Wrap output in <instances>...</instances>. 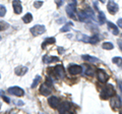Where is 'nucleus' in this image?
Returning a JSON list of instances; mask_svg holds the SVG:
<instances>
[{
    "label": "nucleus",
    "mask_w": 122,
    "mask_h": 114,
    "mask_svg": "<svg viewBox=\"0 0 122 114\" xmlns=\"http://www.w3.org/2000/svg\"><path fill=\"white\" fill-rule=\"evenodd\" d=\"M69 3L66 6V13L67 16L73 18V20H77V16H76V0H68Z\"/></svg>",
    "instance_id": "1"
},
{
    "label": "nucleus",
    "mask_w": 122,
    "mask_h": 114,
    "mask_svg": "<svg viewBox=\"0 0 122 114\" xmlns=\"http://www.w3.org/2000/svg\"><path fill=\"white\" fill-rule=\"evenodd\" d=\"M115 95V89L112 85L108 83L105 88H103L102 92H101V99L103 100H106V99H109L110 97H112Z\"/></svg>",
    "instance_id": "2"
},
{
    "label": "nucleus",
    "mask_w": 122,
    "mask_h": 114,
    "mask_svg": "<svg viewBox=\"0 0 122 114\" xmlns=\"http://www.w3.org/2000/svg\"><path fill=\"white\" fill-rule=\"evenodd\" d=\"M30 32L32 33L33 36H40L46 32V28L43 25H36V26H34L33 28H30Z\"/></svg>",
    "instance_id": "3"
},
{
    "label": "nucleus",
    "mask_w": 122,
    "mask_h": 114,
    "mask_svg": "<svg viewBox=\"0 0 122 114\" xmlns=\"http://www.w3.org/2000/svg\"><path fill=\"white\" fill-rule=\"evenodd\" d=\"M107 9H108V11L110 13L114 16V14H116L117 11L119 10V6H118L117 3H115L113 0H109L108 5H107Z\"/></svg>",
    "instance_id": "4"
},
{
    "label": "nucleus",
    "mask_w": 122,
    "mask_h": 114,
    "mask_svg": "<svg viewBox=\"0 0 122 114\" xmlns=\"http://www.w3.org/2000/svg\"><path fill=\"white\" fill-rule=\"evenodd\" d=\"M54 73L58 78H65V71H64V67H63L62 64H58V65H56L54 67Z\"/></svg>",
    "instance_id": "5"
},
{
    "label": "nucleus",
    "mask_w": 122,
    "mask_h": 114,
    "mask_svg": "<svg viewBox=\"0 0 122 114\" xmlns=\"http://www.w3.org/2000/svg\"><path fill=\"white\" fill-rule=\"evenodd\" d=\"M8 93L10 95H14V96H17V97H21L25 95L24 90L20 87H11V88L8 89Z\"/></svg>",
    "instance_id": "6"
},
{
    "label": "nucleus",
    "mask_w": 122,
    "mask_h": 114,
    "mask_svg": "<svg viewBox=\"0 0 122 114\" xmlns=\"http://www.w3.org/2000/svg\"><path fill=\"white\" fill-rule=\"evenodd\" d=\"M68 71L71 74H79L82 73V67L79 65H75V64H71L68 66Z\"/></svg>",
    "instance_id": "7"
},
{
    "label": "nucleus",
    "mask_w": 122,
    "mask_h": 114,
    "mask_svg": "<svg viewBox=\"0 0 122 114\" xmlns=\"http://www.w3.org/2000/svg\"><path fill=\"white\" fill-rule=\"evenodd\" d=\"M48 103L52 108H57L60 105V99L56 96H52L48 99Z\"/></svg>",
    "instance_id": "8"
},
{
    "label": "nucleus",
    "mask_w": 122,
    "mask_h": 114,
    "mask_svg": "<svg viewBox=\"0 0 122 114\" xmlns=\"http://www.w3.org/2000/svg\"><path fill=\"white\" fill-rule=\"evenodd\" d=\"M12 6H13L14 13H16V14H20L21 13L22 6H21V3H20V0H13L12 1Z\"/></svg>",
    "instance_id": "9"
},
{
    "label": "nucleus",
    "mask_w": 122,
    "mask_h": 114,
    "mask_svg": "<svg viewBox=\"0 0 122 114\" xmlns=\"http://www.w3.org/2000/svg\"><path fill=\"white\" fill-rule=\"evenodd\" d=\"M109 78V75L106 73L105 70L103 69H98V79L101 83H106Z\"/></svg>",
    "instance_id": "10"
},
{
    "label": "nucleus",
    "mask_w": 122,
    "mask_h": 114,
    "mask_svg": "<svg viewBox=\"0 0 122 114\" xmlns=\"http://www.w3.org/2000/svg\"><path fill=\"white\" fill-rule=\"evenodd\" d=\"M52 92V89H51V87H49L47 86L45 83V85H42L41 86V88H40V93L43 95V96H48V95H50Z\"/></svg>",
    "instance_id": "11"
},
{
    "label": "nucleus",
    "mask_w": 122,
    "mask_h": 114,
    "mask_svg": "<svg viewBox=\"0 0 122 114\" xmlns=\"http://www.w3.org/2000/svg\"><path fill=\"white\" fill-rule=\"evenodd\" d=\"M71 107V105L69 102H63L62 104H61V106L59 107V112L60 113H67L68 111H69V109Z\"/></svg>",
    "instance_id": "12"
},
{
    "label": "nucleus",
    "mask_w": 122,
    "mask_h": 114,
    "mask_svg": "<svg viewBox=\"0 0 122 114\" xmlns=\"http://www.w3.org/2000/svg\"><path fill=\"white\" fill-rule=\"evenodd\" d=\"M110 104H111V107L116 110L120 107V99L118 97H113L111 100H110Z\"/></svg>",
    "instance_id": "13"
},
{
    "label": "nucleus",
    "mask_w": 122,
    "mask_h": 114,
    "mask_svg": "<svg viewBox=\"0 0 122 114\" xmlns=\"http://www.w3.org/2000/svg\"><path fill=\"white\" fill-rule=\"evenodd\" d=\"M26 71H28V67H26V66H22V65L17 66L14 69L15 74H16V75H20V77H21V75H24V74H25Z\"/></svg>",
    "instance_id": "14"
},
{
    "label": "nucleus",
    "mask_w": 122,
    "mask_h": 114,
    "mask_svg": "<svg viewBox=\"0 0 122 114\" xmlns=\"http://www.w3.org/2000/svg\"><path fill=\"white\" fill-rule=\"evenodd\" d=\"M59 58L58 57H50L48 55H44L43 56V62L45 63H51V62H58Z\"/></svg>",
    "instance_id": "15"
},
{
    "label": "nucleus",
    "mask_w": 122,
    "mask_h": 114,
    "mask_svg": "<svg viewBox=\"0 0 122 114\" xmlns=\"http://www.w3.org/2000/svg\"><path fill=\"white\" fill-rule=\"evenodd\" d=\"M77 18H78V20L81 21H87V18H89V14H87L86 11L81 10V11H78Z\"/></svg>",
    "instance_id": "16"
},
{
    "label": "nucleus",
    "mask_w": 122,
    "mask_h": 114,
    "mask_svg": "<svg viewBox=\"0 0 122 114\" xmlns=\"http://www.w3.org/2000/svg\"><path fill=\"white\" fill-rule=\"evenodd\" d=\"M108 28L109 30H111V32L113 33V35H118L119 34V30H118V26L116 25H114L113 22L108 21Z\"/></svg>",
    "instance_id": "17"
},
{
    "label": "nucleus",
    "mask_w": 122,
    "mask_h": 114,
    "mask_svg": "<svg viewBox=\"0 0 122 114\" xmlns=\"http://www.w3.org/2000/svg\"><path fill=\"white\" fill-rule=\"evenodd\" d=\"M56 42V40H55V38H47L43 43H42V48L43 49H45L46 47L48 46V45H50V44H54Z\"/></svg>",
    "instance_id": "18"
},
{
    "label": "nucleus",
    "mask_w": 122,
    "mask_h": 114,
    "mask_svg": "<svg viewBox=\"0 0 122 114\" xmlns=\"http://www.w3.org/2000/svg\"><path fill=\"white\" fill-rule=\"evenodd\" d=\"M82 59L86 60V61H87V62H92V63L99 61L98 58H96V57H94V56H90V55H83L82 56Z\"/></svg>",
    "instance_id": "19"
},
{
    "label": "nucleus",
    "mask_w": 122,
    "mask_h": 114,
    "mask_svg": "<svg viewBox=\"0 0 122 114\" xmlns=\"http://www.w3.org/2000/svg\"><path fill=\"white\" fill-rule=\"evenodd\" d=\"M72 26H73V24H72V22H70V21H69V22H66L65 26L61 28L60 32H61V33H66V32H69V31H70V29L72 28Z\"/></svg>",
    "instance_id": "20"
},
{
    "label": "nucleus",
    "mask_w": 122,
    "mask_h": 114,
    "mask_svg": "<svg viewBox=\"0 0 122 114\" xmlns=\"http://www.w3.org/2000/svg\"><path fill=\"white\" fill-rule=\"evenodd\" d=\"M98 21L100 22L101 25H104L105 21H106V16L104 12H102V11H99V16H98Z\"/></svg>",
    "instance_id": "21"
},
{
    "label": "nucleus",
    "mask_w": 122,
    "mask_h": 114,
    "mask_svg": "<svg viewBox=\"0 0 122 114\" xmlns=\"http://www.w3.org/2000/svg\"><path fill=\"white\" fill-rule=\"evenodd\" d=\"M32 21H33L32 13H26L25 16H24V17H22V21H24L25 24H29V22H30Z\"/></svg>",
    "instance_id": "22"
},
{
    "label": "nucleus",
    "mask_w": 122,
    "mask_h": 114,
    "mask_svg": "<svg viewBox=\"0 0 122 114\" xmlns=\"http://www.w3.org/2000/svg\"><path fill=\"white\" fill-rule=\"evenodd\" d=\"M99 41H100V38H99V36L95 35V36H93V37H89V42H87V43H91V44H97Z\"/></svg>",
    "instance_id": "23"
},
{
    "label": "nucleus",
    "mask_w": 122,
    "mask_h": 114,
    "mask_svg": "<svg viewBox=\"0 0 122 114\" xmlns=\"http://www.w3.org/2000/svg\"><path fill=\"white\" fill-rule=\"evenodd\" d=\"M102 47L104 48L105 50H112V49L114 48L113 44H112V43H110V42H105V43H103Z\"/></svg>",
    "instance_id": "24"
},
{
    "label": "nucleus",
    "mask_w": 122,
    "mask_h": 114,
    "mask_svg": "<svg viewBox=\"0 0 122 114\" xmlns=\"http://www.w3.org/2000/svg\"><path fill=\"white\" fill-rule=\"evenodd\" d=\"M112 61H113V63H115V64H117L118 66H122V58L121 57H114V58L112 59Z\"/></svg>",
    "instance_id": "25"
},
{
    "label": "nucleus",
    "mask_w": 122,
    "mask_h": 114,
    "mask_svg": "<svg viewBox=\"0 0 122 114\" xmlns=\"http://www.w3.org/2000/svg\"><path fill=\"white\" fill-rule=\"evenodd\" d=\"M40 81H41V77L40 75H37V77L35 78V79H34L33 83H32V89H35L36 87L38 86V83H40Z\"/></svg>",
    "instance_id": "26"
},
{
    "label": "nucleus",
    "mask_w": 122,
    "mask_h": 114,
    "mask_svg": "<svg viewBox=\"0 0 122 114\" xmlns=\"http://www.w3.org/2000/svg\"><path fill=\"white\" fill-rule=\"evenodd\" d=\"M9 28V25L5 21H0V31H4V30L8 29Z\"/></svg>",
    "instance_id": "27"
},
{
    "label": "nucleus",
    "mask_w": 122,
    "mask_h": 114,
    "mask_svg": "<svg viewBox=\"0 0 122 114\" xmlns=\"http://www.w3.org/2000/svg\"><path fill=\"white\" fill-rule=\"evenodd\" d=\"M6 13V7L4 5H0V16H4Z\"/></svg>",
    "instance_id": "28"
},
{
    "label": "nucleus",
    "mask_w": 122,
    "mask_h": 114,
    "mask_svg": "<svg viewBox=\"0 0 122 114\" xmlns=\"http://www.w3.org/2000/svg\"><path fill=\"white\" fill-rule=\"evenodd\" d=\"M0 97H1V98L3 99V100H4V101L6 102V103H9V102H10V100H9V98H7V97L5 96V95H4V94H3V92H2V90H0Z\"/></svg>",
    "instance_id": "29"
},
{
    "label": "nucleus",
    "mask_w": 122,
    "mask_h": 114,
    "mask_svg": "<svg viewBox=\"0 0 122 114\" xmlns=\"http://www.w3.org/2000/svg\"><path fill=\"white\" fill-rule=\"evenodd\" d=\"M86 74L90 75V77H92V75H94V69H92V68H87V69L86 70Z\"/></svg>",
    "instance_id": "30"
},
{
    "label": "nucleus",
    "mask_w": 122,
    "mask_h": 114,
    "mask_svg": "<svg viewBox=\"0 0 122 114\" xmlns=\"http://www.w3.org/2000/svg\"><path fill=\"white\" fill-rule=\"evenodd\" d=\"M42 5H43V1H36L34 3V6H35L36 8H40Z\"/></svg>",
    "instance_id": "31"
},
{
    "label": "nucleus",
    "mask_w": 122,
    "mask_h": 114,
    "mask_svg": "<svg viewBox=\"0 0 122 114\" xmlns=\"http://www.w3.org/2000/svg\"><path fill=\"white\" fill-rule=\"evenodd\" d=\"M46 85H47V86H49V87H52L53 86V81H52V79L50 78H47V79H46Z\"/></svg>",
    "instance_id": "32"
},
{
    "label": "nucleus",
    "mask_w": 122,
    "mask_h": 114,
    "mask_svg": "<svg viewBox=\"0 0 122 114\" xmlns=\"http://www.w3.org/2000/svg\"><path fill=\"white\" fill-rule=\"evenodd\" d=\"M63 2H64V0H55V3H56L57 7H60L63 4Z\"/></svg>",
    "instance_id": "33"
},
{
    "label": "nucleus",
    "mask_w": 122,
    "mask_h": 114,
    "mask_svg": "<svg viewBox=\"0 0 122 114\" xmlns=\"http://www.w3.org/2000/svg\"><path fill=\"white\" fill-rule=\"evenodd\" d=\"M117 24H118V26L122 29V18H119V20L117 21Z\"/></svg>",
    "instance_id": "34"
},
{
    "label": "nucleus",
    "mask_w": 122,
    "mask_h": 114,
    "mask_svg": "<svg viewBox=\"0 0 122 114\" xmlns=\"http://www.w3.org/2000/svg\"><path fill=\"white\" fill-rule=\"evenodd\" d=\"M118 45H119V47H120V49L122 50V40H119L118 41Z\"/></svg>",
    "instance_id": "35"
},
{
    "label": "nucleus",
    "mask_w": 122,
    "mask_h": 114,
    "mask_svg": "<svg viewBox=\"0 0 122 114\" xmlns=\"http://www.w3.org/2000/svg\"><path fill=\"white\" fill-rule=\"evenodd\" d=\"M58 51H59V53H62L64 50H63V49H58Z\"/></svg>",
    "instance_id": "36"
},
{
    "label": "nucleus",
    "mask_w": 122,
    "mask_h": 114,
    "mask_svg": "<svg viewBox=\"0 0 122 114\" xmlns=\"http://www.w3.org/2000/svg\"><path fill=\"white\" fill-rule=\"evenodd\" d=\"M17 104H18V105H20V106H21V105H22V104H24V103H22V102H17Z\"/></svg>",
    "instance_id": "37"
},
{
    "label": "nucleus",
    "mask_w": 122,
    "mask_h": 114,
    "mask_svg": "<svg viewBox=\"0 0 122 114\" xmlns=\"http://www.w3.org/2000/svg\"><path fill=\"white\" fill-rule=\"evenodd\" d=\"M100 2H102V3H104V2H106V0H99Z\"/></svg>",
    "instance_id": "38"
},
{
    "label": "nucleus",
    "mask_w": 122,
    "mask_h": 114,
    "mask_svg": "<svg viewBox=\"0 0 122 114\" xmlns=\"http://www.w3.org/2000/svg\"><path fill=\"white\" fill-rule=\"evenodd\" d=\"M121 89H122V82H121Z\"/></svg>",
    "instance_id": "39"
},
{
    "label": "nucleus",
    "mask_w": 122,
    "mask_h": 114,
    "mask_svg": "<svg viewBox=\"0 0 122 114\" xmlns=\"http://www.w3.org/2000/svg\"><path fill=\"white\" fill-rule=\"evenodd\" d=\"M0 40H1V37H0Z\"/></svg>",
    "instance_id": "40"
},
{
    "label": "nucleus",
    "mask_w": 122,
    "mask_h": 114,
    "mask_svg": "<svg viewBox=\"0 0 122 114\" xmlns=\"http://www.w3.org/2000/svg\"><path fill=\"white\" fill-rule=\"evenodd\" d=\"M121 37H122V34H121Z\"/></svg>",
    "instance_id": "41"
},
{
    "label": "nucleus",
    "mask_w": 122,
    "mask_h": 114,
    "mask_svg": "<svg viewBox=\"0 0 122 114\" xmlns=\"http://www.w3.org/2000/svg\"><path fill=\"white\" fill-rule=\"evenodd\" d=\"M0 78H1V77H0Z\"/></svg>",
    "instance_id": "42"
}]
</instances>
